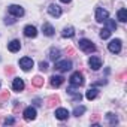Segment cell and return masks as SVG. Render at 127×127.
<instances>
[{
  "label": "cell",
  "instance_id": "cell-1",
  "mask_svg": "<svg viewBox=\"0 0 127 127\" xmlns=\"http://www.w3.org/2000/svg\"><path fill=\"white\" fill-rule=\"evenodd\" d=\"M78 46H79V49H82V51L87 52V54H91V52L96 51L94 43H93L91 40H88V39H81V40L78 42Z\"/></svg>",
  "mask_w": 127,
  "mask_h": 127
},
{
  "label": "cell",
  "instance_id": "cell-2",
  "mask_svg": "<svg viewBox=\"0 0 127 127\" xmlns=\"http://www.w3.org/2000/svg\"><path fill=\"white\" fill-rule=\"evenodd\" d=\"M69 82H70L72 87H81V85H84V76H82V73L81 72L72 73L70 78H69Z\"/></svg>",
  "mask_w": 127,
  "mask_h": 127
},
{
  "label": "cell",
  "instance_id": "cell-3",
  "mask_svg": "<svg viewBox=\"0 0 127 127\" xmlns=\"http://www.w3.org/2000/svg\"><path fill=\"white\" fill-rule=\"evenodd\" d=\"M72 69V61L70 60H61L55 63V70L58 72H67Z\"/></svg>",
  "mask_w": 127,
  "mask_h": 127
},
{
  "label": "cell",
  "instance_id": "cell-4",
  "mask_svg": "<svg viewBox=\"0 0 127 127\" xmlns=\"http://www.w3.org/2000/svg\"><path fill=\"white\" fill-rule=\"evenodd\" d=\"M20 67L24 70V72H29L32 67H33V60L30 57H23L20 60Z\"/></svg>",
  "mask_w": 127,
  "mask_h": 127
},
{
  "label": "cell",
  "instance_id": "cell-5",
  "mask_svg": "<svg viewBox=\"0 0 127 127\" xmlns=\"http://www.w3.org/2000/svg\"><path fill=\"white\" fill-rule=\"evenodd\" d=\"M8 12H9L12 17H17V18H20V17L24 15V9H23L21 6H18V5H11V6L8 8Z\"/></svg>",
  "mask_w": 127,
  "mask_h": 127
},
{
  "label": "cell",
  "instance_id": "cell-6",
  "mask_svg": "<svg viewBox=\"0 0 127 127\" xmlns=\"http://www.w3.org/2000/svg\"><path fill=\"white\" fill-rule=\"evenodd\" d=\"M108 48H109V51H111L112 54H118V52H121V40H120V39H114V40H111L109 45H108Z\"/></svg>",
  "mask_w": 127,
  "mask_h": 127
},
{
  "label": "cell",
  "instance_id": "cell-7",
  "mask_svg": "<svg viewBox=\"0 0 127 127\" xmlns=\"http://www.w3.org/2000/svg\"><path fill=\"white\" fill-rule=\"evenodd\" d=\"M108 17H109V14H108L106 9H103V8H96V21H97V23H103Z\"/></svg>",
  "mask_w": 127,
  "mask_h": 127
},
{
  "label": "cell",
  "instance_id": "cell-8",
  "mask_svg": "<svg viewBox=\"0 0 127 127\" xmlns=\"http://www.w3.org/2000/svg\"><path fill=\"white\" fill-rule=\"evenodd\" d=\"M88 66H90L93 70H99V69L102 67V60H100L99 57L93 55V57H90V60H88Z\"/></svg>",
  "mask_w": 127,
  "mask_h": 127
},
{
  "label": "cell",
  "instance_id": "cell-9",
  "mask_svg": "<svg viewBox=\"0 0 127 127\" xmlns=\"http://www.w3.org/2000/svg\"><path fill=\"white\" fill-rule=\"evenodd\" d=\"M48 14H49L51 17L58 18V17L61 15V8H60L58 5H55V3H51V5L48 6Z\"/></svg>",
  "mask_w": 127,
  "mask_h": 127
},
{
  "label": "cell",
  "instance_id": "cell-10",
  "mask_svg": "<svg viewBox=\"0 0 127 127\" xmlns=\"http://www.w3.org/2000/svg\"><path fill=\"white\" fill-rule=\"evenodd\" d=\"M23 115H24V118H26L27 121H32V120H34V118H36V109H34L33 106H29V108H26V109H24Z\"/></svg>",
  "mask_w": 127,
  "mask_h": 127
},
{
  "label": "cell",
  "instance_id": "cell-11",
  "mask_svg": "<svg viewBox=\"0 0 127 127\" xmlns=\"http://www.w3.org/2000/svg\"><path fill=\"white\" fill-rule=\"evenodd\" d=\"M67 117H69V111H67V109H64V108L55 109V118H57V120L63 121V120H67Z\"/></svg>",
  "mask_w": 127,
  "mask_h": 127
},
{
  "label": "cell",
  "instance_id": "cell-12",
  "mask_svg": "<svg viewBox=\"0 0 127 127\" xmlns=\"http://www.w3.org/2000/svg\"><path fill=\"white\" fill-rule=\"evenodd\" d=\"M20 48H21V42H20L18 39H14V40H11V42L8 43V49H9L11 52H18Z\"/></svg>",
  "mask_w": 127,
  "mask_h": 127
},
{
  "label": "cell",
  "instance_id": "cell-13",
  "mask_svg": "<svg viewBox=\"0 0 127 127\" xmlns=\"http://www.w3.org/2000/svg\"><path fill=\"white\" fill-rule=\"evenodd\" d=\"M24 34L27 37H36L37 36V30H36L34 26H26L24 27Z\"/></svg>",
  "mask_w": 127,
  "mask_h": 127
},
{
  "label": "cell",
  "instance_id": "cell-14",
  "mask_svg": "<svg viewBox=\"0 0 127 127\" xmlns=\"http://www.w3.org/2000/svg\"><path fill=\"white\" fill-rule=\"evenodd\" d=\"M63 82H64V78H63L61 75H52V76H51V85H52V87L57 88V87H60Z\"/></svg>",
  "mask_w": 127,
  "mask_h": 127
},
{
  "label": "cell",
  "instance_id": "cell-15",
  "mask_svg": "<svg viewBox=\"0 0 127 127\" xmlns=\"http://www.w3.org/2000/svg\"><path fill=\"white\" fill-rule=\"evenodd\" d=\"M12 88H14V91H23L24 90V81L21 78H15L14 84H12Z\"/></svg>",
  "mask_w": 127,
  "mask_h": 127
},
{
  "label": "cell",
  "instance_id": "cell-16",
  "mask_svg": "<svg viewBox=\"0 0 127 127\" xmlns=\"http://www.w3.org/2000/svg\"><path fill=\"white\" fill-rule=\"evenodd\" d=\"M42 32H43V34H45V36H52L55 30H54V27H52L51 24L45 23V24H42Z\"/></svg>",
  "mask_w": 127,
  "mask_h": 127
},
{
  "label": "cell",
  "instance_id": "cell-17",
  "mask_svg": "<svg viewBox=\"0 0 127 127\" xmlns=\"http://www.w3.org/2000/svg\"><path fill=\"white\" fill-rule=\"evenodd\" d=\"M117 18H118L121 23H126V21H127V9L121 8V9L117 12Z\"/></svg>",
  "mask_w": 127,
  "mask_h": 127
},
{
  "label": "cell",
  "instance_id": "cell-18",
  "mask_svg": "<svg viewBox=\"0 0 127 127\" xmlns=\"http://www.w3.org/2000/svg\"><path fill=\"white\" fill-rule=\"evenodd\" d=\"M61 36H63V37H73V36H75V29H73V27H66L64 30H63Z\"/></svg>",
  "mask_w": 127,
  "mask_h": 127
},
{
  "label": "cell",
  "instance_id": "cell-19",
  "mask_svg": "<svg viewBox=\"0 0 127 127\" xmlns=\"http://www.w3.org/2000/svg\"><path fill=\"white\" fill-rule=\"evenodd\" d=\"M103 23H106V29H109V30H114V32L117 30V23H115L114 20H111L109 17H108V18H106Z\"/></svg>",
  "mask_w": 127,
  "mask_h": 127
},
{
  "label": "cell",
  "instance_id": "cell-20",
  "mask_svg": "<svg viewBox=\"0 0 127 127\" xmlns=\"http://www.w3.org/2000/svg\"><path fill=\"white\" fill-rule=\"evenodd\" d=\"M58 57H60V51L57 48H51L49 49V60L55 61V60H58Z\"/></svg>",
  "mask_w": 127,
  "mask_h": 127
},
{
  "label": "cell",
  "instance_id": "cell-21",
  "mask_svg": "<svg viewBox=\"0 0 127 127\" xmlns=\"http://www.w3.org/2000/svg\"><path fill=\"white\" fill-rule=\"evenodd\" d=\"M97 94H99V91H97L96 88H90V90L87 91V94H85V97H87L88 100H94V99L97 97Z\"/></svg>",
  "mask_w": 127,
  "mask_h": 127
},
{
  "label": "cell",
  "instance_id": "cell-22",
  "mask_svg": "<svg viewBox=\"0 0 127 127\" xmlns=\"http://www.w3.org/2000/svg\"><path fill=\"white\" fill-rule=\"evenodd\" d=\"M106 120H108V123H109L111 126H115V124L118 123V118H117L112 112H108V114H106Z\"/></svg>",
  "mask_w": 127,
  "mask_h": 127
},
{
  "label": "cell",
  "instance_id": "cell-23",
  "mask_svg": "<svg viewBox=\"0 0 127 127\" xmlns=\"http://www.w3.org/2000/svg\"><path fill=\"white\" fill-rule=\"evenodd\" d=\"M32 84H33L34 87H42V85H43V78H42V76H34V78L32 79Z\"/></svg>",
  "mask_w": 127,
  "mask_h": 127
},
{
  "label": "cell",
  "instance_id": "cell-24",
  "mask_svg": "<svg viewBox=\"0 0 127 127\" xmlns=\"http://www.w3.org/2000/svg\"><path fill=\"white\" fill-rule=\"evenodd\" d=\"M84 112H85V106H76V108L73 109V115H75V117H81Z\"/></svg>",
  "mask_w": 127,
  "mask_h": 127
},
{
  "label": "cell",
  "instance_id": "cell-25",
  "mask_svg": "<svg viewBox=\"0 0 127 127\" xmlns=\"http://www.w3.org/2000/svg\"><path fill=\"white\" fill-rule=\"evenodd\" d=\"M58 102H60V99H58L57 96H51V97L48 99V106H49V108H52V106H54V105H57Z\"/></svg>",
  "mask_w": 127,
  "mask_h": 127
},
{
  "label": "cell",
  "instance_id": "cell-26",
  "mask_svg": "<svg viewBox=\"0 0 127 127\" xmlns=\"http://www.w3.org/2000/svg\"><path fill=\"white\" fill-rule=\"evenodd\" d=\"M109 36H111V30L109 29H102L100 30V37L102 39H109Z\"/></svg>",
  "mask_w": 127,
  "mask_h": 127
},
{
  "label": "cell",
  "instance_id": "cell-27",
  "mask_svg": "<svg viewBox=\"0 0 127 127\" xmlns=\"http://www.w3.org/2000/svg\"><path fill=\"white\" fill-rule=\"evenodd\" d=\"M39 69H40L42 72H46V70H48V63H46V61H40V63H39Z\"/></svg>",
  "mask_w": 127,
  "mask_h": 127
},
{
  "label": "cell",
  "instance_id": "cell-28",
  "mask_svg": "<svg viewBox=\"0 0 127 127\" xmlns=\"http://www.w3.org/2000/svg\"><path fill=\"white\" fill-rule=\"evenodd\" d=\"M14 123H15V120H14L12 117H11V118H6V120H5V124H6V126H11V124H14Z\"/></svg>",
  "mask_w": 127,
  "mask_h": 127
},
{
  "label": "cell",
  "instance_id": "cell-29",
  "mask_svg": "<svg viewBox=\"0 0 127 127\" xmlns=\"http://www.w3.org/2000/svg\"><path fill=\"white\" fill-rule=\"evenodd\" d=\"M8 97H9V93H8V91H5V93L0 94V100H5V99H8Z\"/></svg>",
  "mask_w": 127,
  "mask_h": 127
},
{
  "label": "cell",
  "instance_id": "cell-30",
  "mask_svg": "<svg viewBox=\"0 0 127 127\" xmlns=\"http://www.w3.org/2000/svg\"><path fill=\"white\" fill-rule=\"evenodd\" d=\"M5 72H6L8 75H12L15 70H14V67H12V66H9V67H6V70H5Z\"/></svg>",
  "mask_w": 127,
  "mask_h": 127
},
{
  "label": "cell",
  "instance_id": "cell-31",
  "mask_svg": "<svg viewBox=\"0 0 127 127\" xmlns=\"http://www.w3.org/2000/svg\"><path fill=\"white\" fill-rule=\"evenodd\" d=\"M5 23H6V24H14V23H15V20H14V18H6V20H5Z\"/></svg>",
  "mask_w": 127,
  "mask_h": 127
},
{
  "label": "cell",
  "instance_id": "cell-32",
  "mask_svg": "<svg viewBox=\"0 0 127 127\" xmlns=\"http://www.w3.org/2000/svg\"><path fill=\"white\" fill-rule=\"evenodd\" d=\"M60 2H61V3H69L70 0H60Z\"/></svg>",
  "mask_w": 127,
  "mask_h": 127
}]
</instances>
